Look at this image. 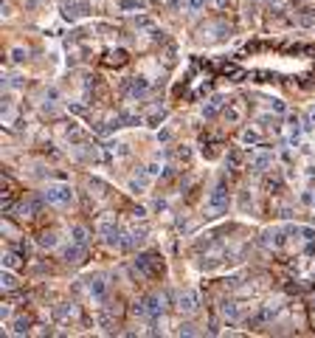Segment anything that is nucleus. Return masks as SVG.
<instances>
[{
	"instance_id": "nucleus-1",
	"label": "nucleus",
	"mask_w": 315,
	"mask_h": 338,
	"mask_svg": "<svg viewBox=\"0 0 315 338\" xmlns=\"http://www.w3.org/2000/svg\"><path fill=\"white\" fill-rule=\"evenodd\" d=\"M43 198L48 206H70L73 203V189H70V183H48L43 189Z\"/></svg>"
},
{
	"instance_id": "nucleus-2",
	"label": "nucleus",
	"mask_w": 315,
	"mask_h": 338,
	"mask_svg": "<svg viewBox=\"0 0 315 338\" xmlns=\"http://www.w3.org/2000/svg\"><path fill=\"white\" fill-rule=\"evenodd\" d=\"M228 203H231V198H228V189L219 183V186H214V189L209 192V198H206V211H209L211 217L222 214L228 208Z\"/></svg>"
},
{
	"instance_id": "nucleus-3",
	"label": "nucleus",
	"mask_w": 315,
	"mask_h": 338,
	"mask_svg": "<svg viewBox=\"0 0 315 338\" xmlns=\"http://www.w3.org/2000/svg\"><path fill=\"white\" fill-rule=\"evenodd\" d=\"M121 93L130 99V102H138L144 96H149V82L144 76H127L121 82Z\"/></svg>"
},
{
	"instance_id": "nucleus-4",
	"label": "nucleus",
	"mask_w": 315,
	"mask_h": 338,
	"mask_svg": "<svg viewBox=\"0 0 315 338\" xmlns=\"http://www.w3.org/2000/svg\"><path fill=\"white\" fill-rule=\"evenodd\" d=\"M85 293L93 299V304H96V307H102V304L107 302V282H105V276L85 279Z\"/></svg>"
},
{
	"instance_id": "nucleus-5",
	"label": "nucleus",
	"mask_w": 315,
	"mask_h": 338,
	"mask_svg": "<svg viewBox=\"0 0 315 338\" xmlns=\"http://www.w3.org/2000/svg\"><path fill=\"white\" fill-rule=\"evenodd\" d=\"M197 307H200V293L194 287H186V290L177 293V310L180 313L192 316V313H197Z\"/></svg>"
},
{
	"instance_id": "nucleus-6",
	"label": "nucleus",
	"mask_w": 315,
	"mask_h": 338,
	"mask_svg": "<svg viewBox=\"0 0 315 338\" xmlns=\"http://www.w3.org/2000/svg\"><path fill=\"white\" fill-rule=\"evenodd\" d=\"M293 231L290 225H273V228H267L264 231V245H270V248H284L287 245V234Z\"/></svg>"
},
{
	"instance_id": "nucleus-7",
	"label": "nucleus",
	"mask_w": 315,
	"mask_h": 338,
	"mask_svg": "<svg viewBox=\"0 0 315 338\" xmlns=\"http://www.w3.org/2000/svg\"><path fill=\"white\" fill-rule=\"evenodd\" d=\"M135 268L141 273H147V276H158L163 270V262L158 260V254H141L138 260H135Z\"/></svg>"
},
{
	"instance_id": "nucleus-8",
	"label": "nucleus",
	"mask_w": 315,
	"mask_h": 338,
	"mask_svg": "<svg viewBox=\"0 0 315 338\" xmlns=\"http://www.w3.org/2000/svg\"><path fill=\"white\" fill-rule=\"evenodd\" d=\"M90 11L88 0H62V14H65V20H79L85 17Z\"/></svg>"
},
{
	"instance_id": "nucleus-9",
	"label": "nucleus",
	"mask_w": 315,
	"mask_h": 338,
	"mask_svg": "<svg viewBox=\"0 0 315 338\" xmlns=\"http://www.w3.org/2000/svg\"><path fill=\"white\" fill-rule=\"evenodd\" d=\"M62 135H65V141H68L70 147H82V144H88V133L82 130L79 124H73V122L62 127Z\"/></svg>"
},
{
	"instance_id": "nucleus-10",
	"label": "nucleus",
	"mask_w": 315,
	"mask_h": 338,
	"mask_svg": "<svg viewBox=\"0 0 315 338\" xmlns=\"http://www.w3.org/2000/svg\"><path fill=\"white\" fill-rule=\"evenodd\" d=\"M144 307H147V319H160L163 316V296H158V293H152V296H147L144 299Z\"/></svg>"
},
{
	"instance_id": "nucleus-11",
	"label": "nucleus",
	"mask_w": 315,
	"mask_h": 338,
	"mask_svg": "<svg viewBox=\"0 0 315 338\" xmlns=\"http://www.w3.org/2000/svg\"><path fill=\"white\" fill-rule=\"evenodd\" d=\"M96 231L102 237H113L115 231H118V225H115V214H110V211H105V214L96 220Z\"/></svg>"
},
{
	"instance_id": "nucleus-12",
	"label": "nucleus",
	"mask_w": 315,
	"mask_h": 338,
	"mask_svg": "<svg viewBox=\"0 0 315 338\" xmlns=\"http://www.w3.org/2000/svg\"><path fill=\"white\" fill-rule=\"evenodd\" d=\"M149 183H152V175H149L147 166H144V169H138V175H135V178H130V192L144 195V192L149 189Z\"/></svg>"
},
{
	"instance_id": "nucleus-13",
	"label": "nucleus",
	"mask_w": 315,
	"mask_h": 338,
	"mask_svg": "<svg viewBox=\"0 0 315 338\" xmlns=\"http://www.w3.org/2000/svg\"><path fill=\"white\" fill-rule=\"evenodd\" d=\"M43 203H45V198L40 200V198H31V200H26V203H20L17 206V217H23V220H31V217L43 208Z\"/></svg>"
},
{
	"instance_id": "nucleus-14",
	"label": "nucleus",
	"mask_w": 315,
	"mask_h": 338,
	"mask_svg": "<svg viewBox=\"0 0 315 338\" xmlns=\"http://www.w3.org/2000/svg\"><path fill=\"white\" fill-rule=\"evenodd\" d=\"M73 316H76L73 302H59L56 307H53V321H56V324H65V321H70Z\"/></svg>"
},
{
	"instance_id": "nucleus-15",
	"label": "nucleus",
	"mask_w": 315,
	"mask_h": 338,
	"mask_svg": "<svg viewBox=\"0 0 315 338\" xmlns=\"http://www.w3.org/2000/svg\"><path fill=\"white\" fill-rule=\"evenodd\" d=\"M273 166V152H254L251 155V169L254 172H267Z\"/></svg>"
},
{
	"instance_id": "nucleus-16",
	"label": "nucleus",
	"mask_w": 315,
	"mask_h": 338,
	"mask_svg": "<svg viewBox=\"0 0 315 338\" xmlns=\"http://www.w3.org/2000/svg\"><path fill=\"white\" fill-rule=\"evenodd\" d=\"M62 257H65V262L76 265V262L85 260V245H79V243H73V240H70V245L65 248V251H62Z\"/></svg>"
},
{
	"instance_id": "nucleus-17",
	"label": "nucleus",
	"mask_w": 315,
	"mask_h": 338,
	"mask_svg": "<svg viewBox=\"0 0 315 338\" xmlns=\"http://www.w3.org/2000/svg\"><path fill=\"white\" fill-rule=\"evenodd\" d=\"M219 107H222V96H211L209 102L203 104V116H206V119H214V116H217L219 113Z\"/></svg>"
},
{
	"instance_id": "nucleus-18",
	"label": "nucleus",
	"mask_w": 315,
	"mask_h": 338,
	"mask_svg": "<svg viewBox=\"0 0 315 338\" xmlns=\"http://www.w3.org/2000/svg\"><path fill=\"white\" fill-rule=\"evenodd\" d=\"M17 285H20V279H17V273H14L11 268H6L3 273H0V287H3V290H14Z\"/></svg>"
},
{
	"instance_id": "nucleus-19",
	"label": "nucleus",
	"mask_w": 315,
	"mask_h": 338,
	"mask_svg": "<svg viewBox=\"0 0 315 338\" xmlns=\"http://www.w3.org/2000/svg\"><path fill=\"white\" fill-rule=\"evenodd\" d=\"M239 119H242V104H239V102H231V104L225 107V122H228V124H236Z\"/></svg>"
},
{
	"instance_id": "nucleus-20",
	"label": "nucleus",
	"mask_w": 315,
	"mask_h": 338,
	"mask_svg": "<svg viewBox=\"0 0 315 338\" xmlns=\"http://www.w3.org/2000/svg\"><path fill=\"white\" fill-rule=\"evenodd\" d=\"M219 313H222L225 319L234 321V319H239V313H242V310H239V304H236V302H222V304H219Z\"/></svg>"
},
{
	"instance_id": "nucleus-21",
	"label": "nucleus",
	"mask_w": 315,
	"mask_h": 338,
	"mask_svg": "<svg viewBox=\"0 0 315 338\" xmlns=\"http://www.w3.org/2000/svg\"><path fill=\"white\" fill-rule=\"evenodd\" d=\"M70 240L79 245H88V228L85 225H70Z\"/></svg>"
},
{
	"instance_id": "nucleus-22",
	"label": "nucleus",
	"mask_w": 315,
	"mask_h": 338,
	"mask_svg": "<svg viewBox=\"0 0 315 338\" xmlns=\"http://www.w3.org/2000/svg\"><path fill=\"white\" fill-rule=\"evenodd\" d=\"M206 6H209V0H189V6H186V14H189V17H197V14L206 9Z\"/></svg>"
},
{
	"instance_id": "nucleus-23",
	"label": "nucleus",
	"mask_w": 315,
	"mask_h": 338,
	"mask_svg": "<svg viewBox=\"0 0 315 338\" xmlns=\"http://www.w3.org/2000/svg\"><path fill=\"white\" fill-rule=\"evenodd\" d=\"M40 245H43V248H56V245H59L56 231H45V234H40Z\"/></svg>"
},
{
	"instance_id": "nucleus-24",
	"label": "nucleus",
	"mask_w": 315,
	"mask_h": 338,
	"mask_svg": "<svg viewBox=\"0 0 315 338\" xmlns=\"http://www.w3.org/2000/svg\"><path fill=\"white\" fill-rule=\"evenodd\" d=\"M135 28H138V31H152V28H155V20L152 17H147V14H138V17H135Z\"/></svg>"
},
{
	"instance_id": "nucleus-25",
	"label": "nucleus",
	"mask_w": 315,
	"mask_h": 338,
	"mask_svg": "<svg viewBox=\"0 0 315 338\" xmlns=\"http://www.w3.org/2000/svg\"><path fill=\"white\" fill-rule=\"evenodd\" d=\"M9 333L11 336H20V333H28V319H23V316H20V319H14L9 324Z\"/></svg>"
},
{
	"instance_id": "nucleus-26",
	"label": "nucleus",
	"mask_w": 315,
	"mask_h": 338,
	"mask_svg": "<svg viewBox=\"0 0 315 338\" xmlns=\"http://www.w3.org/2000/svg\"><path fill=\"white\" fill-rule=\"evenodd\" d=\"M118 9L121 11H141L144 9V0H118Z\"/></svg>"
},
{
	"instance_id": "nucleus-27",
	"label": "nucleus",
	"mask_w": 315,
	"mask_h": 338,
	"mask_svg": "<svg viewBox=\"0 0 315 338\" xmlns=\"http://www.w3.org/2000/svg\"><path fill=\"white\" fill-rule=\"evenodd\" d=\"M259 141H262V133H259V130H254V127L242 133V144H259Z\"/></svg>"
},
{
	"instance_id": "nucleus-28",
	"label": "nucleus",
	"mask_w": 315,
	"mask_h": 338,
	"mask_svg": "<svg viewBox=\"0 0 315 338\" xmlns=\"http://www.w3.org/2000/svg\"><path fill=\"white\" fill-rule=\"evenodd\" d=\"M96 321H99V327L105 330V333H107V330H113V319H110V316H107L105 310H102V313H96Z\"/></svg>"
},
{
	"instance_id": "nucleus-29",
	"label": "nucleus",
	"mask_w": 315,
	"mask_h": 338,
	"mask_svg": "<svg viewBox=\"0 0 315 338\" xmlns=\"http://www.w3.org/2000/svg\"><path fill=\"white\" fill-rule=\"evenodd\" d=\"M20 262V257L14 251H3V268H14Z\"/></svg>"
},
{
	"instance_id": "nucleus-30",
	"label": "nucleus",
	"mask_w": 315,
	"mask_h": 338,
	"mask_svg": "<svg viewBox=\"0 0 315 338\" xmlns=\"http://www.w3.org/2000/svg\"><path fill=\"white\" fill-rule=\"evenodd\" d=\"M26 57H28V51L23 48V45H14V48H11V60L14 62H23Z\"/></svg>"
},
{
	"instance_id": "nucleus-31",
	"label": "nucleus",
	"mask_w": 315,
	"mask_h": 338,
	"mask_svg": "<svg viewBox=\"0 0 315 338\" xmlns=\"http://www.w3.org/2000/svg\"><path fill=\"white\" fill-rule=\"evenodd\" d=\"M163 3H166L169 9H175V11H180V9L186 11V6H189V3H186V0H163Z\"/></svg>"
},
{
	"instance_id": "nucleus-32",
	"label": "nucleus",
	"mask_w": 315,
	"mask_h": 338,
	"mask_svg": "<svg viewBox=\"0 0 315 338\" xmlns=\"http://www.w3.org/2000/svg\"><path fill=\"white\" fill-rule=\"evenodd\" d=\"M270 110H273V113H284V102H279V99H270Z\"/></svg>"
},
{
	"instance_id": "nucleus-33",
	"label": "nucleus",
	"mask_w": 315,
	"mask_h": 338,
	"mask_svg": "<svg viewBox=\"0 0 315 338\" xmlns=\"http://www.w3.org/2000/svg\"><path fill=\"white\" fill-rule=\"evenodd\" d=\"M228 164H231V166H239V152H231V155H228Z\"/></svg>"
},
{
	"instance_id": "nucleus-34",
	"label": "nucleus",
	"mask_w": 315,
	"mask_h": 338,
	"mask_svg": "<svg viewBox=\"0 0 315 338\" xmlns=\"http://www.w3.org/2000/svg\"><path fill=\"white\" fill-rule=\"evenodd\" d=\"M180 333H186V336H194V333H197V330H194L192 324H183V327H180Z\"/></svg>"
},
{
	"instance_id": "nucleus-35",
	"label": "nucleus",
	"mask_w": 315,
	"mask_h": 338,
	"mask_svg": "<svg viewBox=\"0 0 315 338\" xmlns=\"http://www.w3.org/2000/svg\"><path fill=\"white\" fill-rule=\"evenodd\" d=\"M214 3H217V9H228L231 6V0H214Z\"/></svg>"
},
{
	"instance_id": "nucleus-36",
	"label": "nucleus",
	"mask_w": 315,
	"mask_h": 338,
	"mask_svg": "<svg viewBox=\"0 0 315 338\" xmlns=\"http://www.w3.org/2000/svg\"><path fill=\"white\" fill-rule=\"evenodd\" d=\"M169 135H172V130H163V133H158V138H160V141H169Z\"/></svg>"
},
{
	"instance_id": "nucleus-37",
	"label": "nucleus",
	"mask_w": 315,
	"mask_h": 338,
	"mask_svg": "<svg viewBox=\"0 0 315 338\" xmlns=\"http://www.w3.org/2000/svg\"><path fill=\"white\" fill-rule=\"evenodd\" d=\"M307 119H310V124H315V104L310 107V113H307Z\"/></svg>"
}]
</instances>
